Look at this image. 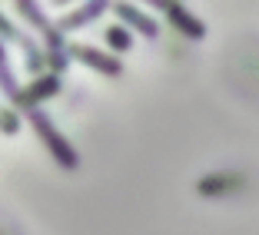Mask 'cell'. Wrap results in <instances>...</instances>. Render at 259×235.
<instances>
[{
  "label": "cell",
  "instance_id": "6da1fadb",
  "mask_svg": "<svg viewBox=\"0 0 259 235\" xmlns=\"http://www.w3.org/2000/svg\"><path fill=\"white\" fill-rule=\"evenodd\" d=\"M27 116H30L33 129H37V136L44 139V146L50 149V156H54V159L60 162L63 169H76V166H80V156H76V149L60 136V133H57V126L50 123V116H47L44 109H30Z\"/></svg>",
  "mask_w": 259,
  "mask_h": 235
},
{
  "label": "cell",
  "instance_id": "7a4b0ae2",
  "mask_svg": "<svg viewBox=\"0 0 259 235\" xmlns=\"http://www.w3.org/2000/svg\"><path fill=\"white\" fill-rule=\"evenodd\" d=\"M17 10H20L23 17H30L33 23H37V30L47 37V43H50V60H54V67H60V70H67V53H63V43H60V30H57L54 23L47 20V14H44V7H37V4H17Z\"/></svg>",
  "mask_w": 259,
  "mask_h": 235
},
{
  "label": "cell",
  "instance_id": "3957f363",
  "mask_svg": "<svg viewBox=\"0 0 259 235\" xmlns=\"http://www.w3.org/2000/svg\"><path fill=\"white\" fill-rule=\"evenodd\" d=\"M70 53L76 56L80 63H87V67H93V70H100V73H107V76H120V60H113L110 53H100L97 46H83V43H76V46H70Z\"/></svg>",
  "mask_w": 259,
  "mask_h": 235
},
{
  "label": "cell",
  "instance_id": "277c9868",
  "mask_svg": "<svg viewBox=\"0 0 259 235\" xmlns=\"http://www.w3.org/2000/svg\"><path fill=\"white\" fill-rule=\"evenodd\" d=\"M57 90H60V76H40V80H33V83H30V90L20 96V103H17V106H23L27 113H30V109H37L40 99L54 96Z\"/></svg>",
  "mask_w": 259,
  "mask_h": 235
},
{
  "label": "cell",
  "instance_id": "5b68a950",
  "mask_svg": "<svg viewBox=\"0 0 259 235\" xmlns=\"http://www.w3.org/2000/svg\"><path fill=\"white\" fill-rule=\"evenodd\" d=\"M163 10L169 14V20L180 27V30L186 33V37H193V40H199V37H206V27H203V20L199 17H193L186 7H176V4H163Z\"/></svg>",
  "mask_w": 259,
  "mask_h": 235
},
{
  "label": "cell",
  "instance_id": "8992f818",
  "mask_svg": "<svg viewBox=\"0 0 259 235\" xmlns=\"http://www.w3.org/2000/svg\"><path fill=\"white\" fill-rule=\"evenodd\" d=\"M103 10H107V4H83V7H76L73 14L60 17V23H57V30H80L83 23L97 20V17L103 14Z\"/></svg>",
  "mask_w": 259,
  "mask_h": 235
},
{
  "label": "cell",
  "instance_id": "52a82bcc",
  "mask_svg": "<svg viewBox=\"0 0 259 235\" xmlns=\"http://www.w3.org/2000/svg\"><path fill=\"white\" fill-rule=\"evenodd\" d=\"M116 14L123 17V20H130L133 23V27H137L140 33H143V37H156V33H160V27H156V20H153V17H146L143 10H137V7H130V4H116Z\"/></svg>",
  "mask_w": 259,
  "mask_h": 235
},
{
  "label": "cell",
  "instance_id": "ba28073f",
  "mask_svg": "<svg viewBox=\"0 0 259 235\" xmlns=\"http://www.w3.org/2000/svg\"><path fill=\"white\" fill-rule=\"evenodd\" d=\"M0 90L7 93L14 103H20V86H17V76H14V70H10V63H7V50H4V43H0Z\"/></svg>",
  "mask_w": 259,
  "mask_h": 235
},
{
  "label": "cell",
  "instance_id": "9c48e42d",
  "mask_svg": "<svg viewBox=\"0 0 259 235\" xmlns=\"http://www.w3.org/2000/svg\"><path fill=\"white\" fill-rule=\"evenodd\" d=\"M107 43L113 46V50H120V53H126L133 40H130V33L123 30V27H110V30H107Z\"/></svg>",
  "mask_w": 259,
  "mask_h": 235
},
{
  "label": "cell",
  "instance_id": "30bf717a",
  "mask_svg": "<svg viewBox=\"0 0 259 235\" xmlns=\"http://www.w3.org/2000/svg\"><path fill=\"white\" fill-rule=\"evenodd\" d=\"M0 37H7V40H17V43H23V46H30V40L23 37L20 30H14V23L7 20V17L0 14ZM30 50H37V46H30Z\"/></svg>",
  "mask_w": 259,
  "mask_h": 235
},
{
  "label": "cell",
  "instance_id": "8fae6325",
  "mask_svg": "<svg viewBox=\"0 0 259 235\" xmlns=\"http://www.w3.org/2000/svg\"><path fill=\"white\" fill-rule=\"evenodd\" d=\"M0 126L7 129L10 136H14L17 129H20V120H17V113H10V109H4V113H0Z\"/></svg>",
  "mask_w": 259,
  "mask_h": 235
},
{
  "label": "cell",
  "instance_id": "7c38bea8",
  "mask_svg": "<svg viewBox=\"0 0 259 235\" xmlns=\"http://www.w3.org/2000/svg\"><path fill=\"white\" fill-rule=\"evenodd\" d=\"M40 67H44V60H40V50H30V53H27V70L33 73V70H40Z\"/></svg>",
  "mask_w": 259,
  "mask_h": 235
}]
</instances>
